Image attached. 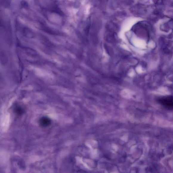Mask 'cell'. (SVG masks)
I'll return each mask as SVG.
<instances>
[{
  "mask_svg": "<svg viewBox=\"0 0 173 173\" xmlns=\"http://www.w3.org/2000/svg\"><path fill=\"white\" fill-rule=\"evenodd\" d=\"M131 92L128 89H125L121 92V94L122 96L124 98L127 99L130 98H131Z\"/></svg>",
  "mask_w": 173,
  "mask_h": 173,
  "instance_id": "obj_3",
  "label": "cell"
},
{
  "mask_svg": "<svg viewBox=\"0 0 173 173\" xmlns=\"http://www.w3.org/2000/svg\"><path fill=\"white\" fill-rule=\"evenodd\" d=\"M15 112L18 115H21L24 113V109L21 106H17L14 108Z\"/></svg>",
  "mask_w": 173,
  "mask_h": 173,
  "instance_id": "obj_4",
  "label": "cell"
},
{
  "mask_svg": "<svg viewBox=\"0 0 173 173\" xmlns=\"http://www.w3.org/2000/svg\"><path fill=\"white\" fill-rule=\"evenodd\" d=\"M51 121L50 119L46 117H43L41 118L39 121L40 125L43 127H47L49 126Z\"/></svg>",
  "mask_w": 173,
  "mask_h": 173,
  "instance_id": "obj_2",
  "label": "cell"
},
{
  "mask_svg": "<svg viewBox=\"0 0 173 173\" xmlns=\"http://www.w3.org/2000/svg\"><path fill=\"white\" fill-rule=\"evenodd\" d=\"M127 139H128V138H127V137L126 136H125L123 137V140H124L126 141L127 140H128Z\"/></svg>",
  "mask_w": 173,
  "mask_h": 173,
  "instance_id": "obj_5",
  "label": "cell"
},
{
  "mask_svg": "<svg viewBox=\"0 0 173 173\" xmlns=\"http://www.w3.org/2000/svg\"><path fill=\"white\" fill-rule=\"evenodd\" d=\"M160 102L165 107L169 109H173V97L166 96L160 100Z\"/></svg>",
  "mask_w": 173,
  "mask_h": 173,
  "instance_id": "obj_1",
  "label": "cell"
}]
</instances>
